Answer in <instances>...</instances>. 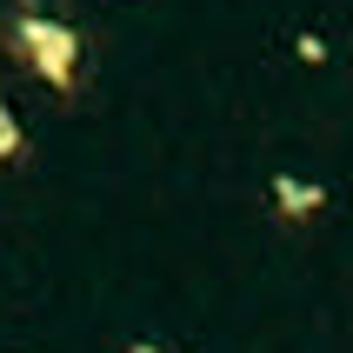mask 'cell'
<instances>
[{
	"instance_id": "6da1fadb",
	"label": "cell",
	"mask_w": 353,
	"mask_h": 353,
	"mask_svg": "<svg viewBox=\"0 0 353 353\" xmlns=\"http://www.w3.org/2000/svg\"><path fill=\"white\" fill-rule=\"evenodd\" d=\"M27 54H34L54 80H67V54H74V40L60 34V27H47V20H40V27H27Z\"/></svg>"
}]
</instances>
